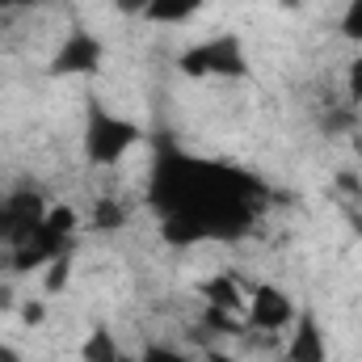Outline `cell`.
Returning a JSON list of instances; mask_svg holds the SVG:
<instances>
[{"mask_svg": "<svg viewBox=\"0 0 362 362\" xmlns=\"http://www.w3.org/2000/svg\"><path fill=\"white\" fill-rule=\"evenodd\" d=\"M68 270H72V253L51 257V262L42 266V291H47V295H59V291L68 286Z\"/></svg>", "mask_w": 362, "mask_h": 362, "instance_id": "cell-9", "label": "cell"}, {"mask_svg": "<svg viewBox=\"0 0 362 362\" xmlns=\"http://www.w3.org/2000/svg\"><path fill=\"white\" fill-rule=\"evenodd\" d=\"M181 72L194 81H240V76H249V59H245V47L223 34V38L189 47L181 55Z\"/></svg>", "mask_w": 362, "mask_h": 362, "instance_id": "cell-2", "label": "cell"}, {"mask_svg": "<svg viewBox=\"0 0 362 362\" xmlns=\"http://www.w3.org/2000/svg\"><path fill=\"white\" fill-rule=\"evenodd\" d=\"M118 362H144V358H131V354H122V358H118Z\"/></svg>", "mask_w": 362, "mask_h": 362, "instance_id": "cell-19", "label": "cell"}, {"mask_svg": "<svg viewBox=\"0 0 362 362\" xmlns=\"http://www.w3.org/2000/svg\"><path fill=\"white\" fill-rule=\"evenodd\" d=\"M127 223V211H122V202H114V198H101L97 202V211H93V228H122Z\"/></svg>", "mask_w": 362, "mask_h": 362, "instance_id": "cell-10", "label": "cell"}, {"mask_svg": "<svg viewBox=\"0 0 362 362\" xmlns=\"http://www.w3.org/2000/svg\"><path fill=\"white\" fill-rule=\"evenodd\" d=\"M202 4L206 0H152L144 17L152 25H185V21H194L202 13Z\"/></svg>", "mask_w": 362, "mask_h": 362, "instance_id": "cell-7", "label": "cell"}, {"mask_svg": "<svg viewBox=\"0 0 362 362\" xmlns=\"http://www.w3.org/2000/svg\"><path fill=\"white\" fill-rule=\"evenodd\" d=\"M42 312H47V308L34 299V303H25V308H21V320H25V325H42Z\"/></svg>", "mask_w": 362, "mask_h": 362, "instance_id": "cell-15", "label": "cell"}, {"mask_svg": "<svg viewBox=\"0 0 362 362\" xmlns=\"http://www.w3.org/2000/svg\"><path fill=\"white\" fill-rule=\"evenodd\" d=\"M286 362H329V346H325V329L316 325L312 312H299L286 337Z\"/></svg>", "mask_w": 362, "mask_h": 362, "instance_id": "cell-5", "label": "cell"}, {"mask_svg": "<svg viewBox=\"0 0 362 362\" xmlns=\"http://www.w3.org/2000/svg\"><path fill=\"white\" fill-rule=\"evenodd\" d=\"M341 34L350 42H362V0H350L346 13H341Z\"/></svg>", "mask_w": 362, "mask_h": 362, "instance_id": "cell-11", "label": "cell"}, {"mask_svg": "<svg viewBox=\"0 0 362 362\" xmlns=\"http://www.w3.org/2000/svg\"><path fill=\"white\" fill-rule=\"evenodd\" d=\"M139 358L144 362H194L189 354H181V350H173V346H148Z\"/></svg>", "mask_w": 362, "mask_h": 362, "instance_id": "cell-13", "label": "cell"}, {"mask_svg": "<svg viewBox=\"0 0 362 362\" xmlns=\"http://www.w3.org/2000/svg\"><path fill=\"white\" fill-rule=\"evenodd\" d=\"M21 4H30V0H0V8H21Z\"/></svg>", "mask_w": 362, "mask_h": 362, "instance_id": "cell-18", "label": "cell"}, {"mask_svg": "<svg viewBox=\"0 0 362 362\" xmlns=\"http://www.w3.org/2000/svg\"><path fill=\"white\" fill-rule=\"evenodd\" d=\"M135 148H139V127L135 122H127V118H118L101 105H89V114H85V156L93 165H101V169L118 165Z\"/></svg>", "mask_w": 362, "mask_h": 362, "instance_id": "cell-1", "label": "cell"}, {"mask_svg": "<svg viewBox=\"0 0 362 362\" xmlns=\"http://www.w3.org/2000/svg\"><path fill=\"white\" fill-rule=\"evenodd\" d=\"M206 362H240V358H232V354H223V350H211V354H206Z\"/></svg>", "mask_w": 362, "mask_h": 362, "instance_id": "cell-17", "label": "cell"}, {"mask_svg": "<svg viewBox=\"0 0 362 362\" xmlns=\"http://www.w3.org/2000/svg\"><path fill=\"white\" fill-rule=\"evenodd\" d=\"M245 312H249V316H245L249 329H257V333H282V329H291L295 316H299L295 299H291L282 286H274V282H253V286H249Z\"/></svg>", "mask_w": 362, "mask_h": 362, "instance_id": "cell-3", "label": "cell"}, {"mask_svg": "<svg viewBox=\"0 0 362 362\" xmlns=\"http://www.w3.org/2000/svg\"><path fill=\"white\" fill-rule=\"evenodd\" d=\"M118 358H122V350H118L114 333L105 325L89 329V337L81 341V362H118Z\"/></svg>", "mask_w": 362, "mask_h": 362, "instance_id": "cell-8", "label": "cell"}, {"mask_svg": "<svg viewBox=\"0 0 362 362\" xmlns=\"http://www.w3.org/2000/svg\"><path fill=\"white\" fill-rule=\"evenodd\" d=\"M0 362H21V354H17L13 346H4V341H0Z\"/></svg>", "mask_w": 362, "mask_h": 362, "instance_id": "cell-16", "label": "cell"}, {"mask_svg": "<svg viewBox=\"0 0 362 362\" xmlns=\"http://www.w3.org/2000/svg\"><path fill=\"white\" fill-rule=\"evenodd\" d=\"M148 4H152V0H114V8H118L122 17H144Z\"/></svg>", "mask_w": 362, "mask_h": 362, "instance_id": "cell-14", "label": "cell"}, {"mask_svg": "<svg viewBox=\"0 0 362 362\" xmlns=\"http://www.w3.org/2000/svg\"><path fill=\"white\" fill-rule=\"evenodd\" d=\"M97 64H101V42L89 30H72L51 59V76H89L97 72Z\"/></svg>", "mask_w": 362, "mask_h": 362, "instance_id": "cell-4", "label": "cell"}, {"mask_svg": "<svg viewBox=\"0 0 362 362\" xmlns=\"http://www.w3.org/2000/svg\"><path fill=\"white\" fill-rule=\"evenodd\" d=\"M202 299H206V308H223V312H245V291H240V282L236 278H228V274H215V278H206L202 286Z\"/></svg>", "mask_w": 362, "mask_h": 362, "instance_id": "cell-6", "label": "cell"}, {"mask_svg": "<svg viewBox=\"0 0 362 362\" xmlns=\"http://www.w3.org/2000/svg\"><path fill=\"white\" fill-rule=\"evenodd\" d=\"M346 93H350L354 105H362V55H354L350 68H346Z\"/></svg>", "mask_w": 362, "mask_h": 362, "instance_id": "cell-12", "label": "cell"}]
</instances>
